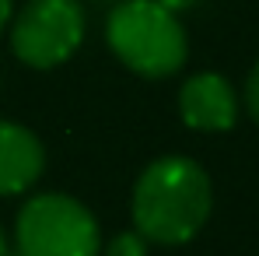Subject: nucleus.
<instances>
[{"mask_svg":"<svg viewBox=\"0 0 259 256\" xmlns=\"http://www.w3.org/2000/svg\"><path fill=\"white\" fill-rule=\"evenodd\" d=\"M0 256H11V253H7V239H4V228H0Z\"/></svg>","mask_w":259,"mask_h":256,"instance_id":"9b49d317","label":"nucleus"},{"mask_svg":"<svg viewBox=\"0 0 259 256\" xmlns=\"http://www.w3.org/2000/svg\"><path fill=\"white\" fill-rule=\"evenodd\" d=\"M105 256H147V239L137 232V228H126V232H116L109 242H105Z\"/></svg>","mask_w":259,"mask_h":256,"instance_id":"0eeeda50","label":"nucleus"},{"mask_svg":"<svg viewBox=\"0 0 259 256\" xmlns=\"http://www.w3.org/2000/svg\"><path fill=\"white\" fill-rule=\"evenodd\" d=\"M105 43L123 67L151 81L179 74L189 56L179 14L158 0H116L105 18Z\"/></svg>","mask_w":259,"mask_h":256,"instance_id":"f03ea898","label":"nucleus"},{"mask_svg":"<svg viewBox=\"0 0 259 256\" xmlns=\"http://www.w3.org/2000/svg\"><path fill=\"white\" fill-rule=\"evenodd\" d=\"M18 256H98L102 232L95 214L67 193H35L14 217Z\"/></svg>","mask_w":259,"mask_h":256,"instance_id":"7ed1b4c3","label":"nucleus"},{"mask_svg":"<svg viewBox=\"0 0 259 256\" xmlns=\"http://www.w3.org/2000/svg\"><path fill=\"white\" fill-rule=\"evenodd\" d=\"M242 102H245V113L259 123V63L249 70L245 78V91H242Z\"/></svg>","mask_w":259,"mask_h":256,"instance_id":"6e6552de","label":"nucleus"},{"mask_svg":"<svg viewBox=\"0 0 259 256\" xmlns=\"http://www.w3.org/2000/svg\"><path fill=\"white\" fill-rule=\"evenodd\" d=\"M133 228L158 246H182L200 235L214 211V186L186 155L154 158L133 182Z\"/></svg>","mask_w":259,"mask_h":256,"instance_id":"f257e3e1","label":"nucleus"},{"mask_svg":"<svg viewBox=\"0 0 259 256\" xmlns=\"http://www.w3.org/2000/svg\"><path fill=\"white\" fill-rule=\"evenodd\" d=\"M158 4H161V7H168V11H175V14H179V11H189V7H193L196 0H158Z\"/></svg>","mask_w":259,"mask_h":256,"instance_id":"9d476101","label":"nucleus"},{"mask_svg":"<svg viewBox=\"0 0 259 256\" xmlns=\"http://www.w3.org/2000/svg\"><path fill=\"white\" fill-rule=\"evenodd\" d=\"M88 32L81 0H28L11 21V53L35 70L67 63Z\"/></svg>","mask_w":259,"mask_h":256,"instance_id":"20e7f679","label":"nucleus"},{"mask_svg":"<svg viewBox=\"0 0 259 256\" xmlns=\"http://www.w3.org/2000/svg\"><path fill=\"white\" fill-rule=\"evenodd\" d=\"M179 116L189 130L224 133L238 123V95L231 81L214 70L193 74L179 88Z\"/></svg>","mask_w":259,"mask_h":256,"instance_id":"39448f33","label":"nucleus"},{"mask_svg":"<svg viewBox=\"0 0 259 256\" xmlns=\"http://www.w3.org/2000/svg\"><path fill=\"white\" fill-rule=\"evenodd\" d=\"M98 4H105V0H98Z\"/></svg>","mask_w":259,"mask_h":256,"instance_id":"f8f14e48","label":"nucleus"},{"mask_svg":"<svg viewBox=\"0 0 259 256\" xmlns=\"http://www.w3.org/2000/svg\"><path fill=\"white\" fill-rule=\"evenodd\" d=\"M46 169V148L28 127L0 120V197L25 193Z\"/></svg>","mask_w":259,"mask_h":256,"instance_id":"423d86ee","label":"nucleus"},{"mask_svg":"<svg viewBox=\"0 0 259 256\" xmlns=\"http://www.w3.org/2000/svg\"><path fill=\"white\" fill-rule=\"evenodd\" d=\"M11 18H14V0H0V32L4 25H11Z\"/></svg>","mask_w":259,"mask_h":256,"instance_id":"1a4fd4ad","label":"nucleus"}]
</instances>
